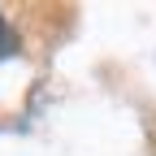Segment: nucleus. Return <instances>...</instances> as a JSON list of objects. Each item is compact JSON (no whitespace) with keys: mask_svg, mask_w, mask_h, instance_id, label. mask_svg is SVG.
<instances>
[{"mask_svg":"<svg viewBox=\"0 0 156 156\" xmlns=\"http://www.w3.org/2000/svg\"><path fill=\"white\" fill-rule=\"evenodd\" d=\"M13 48V35H9V26H5V17H0V52H9Z\"/></svg>","mask_w":156,"mask_h":156,"instance_id":"f257e3e1","label":"nucleus"}]
</instances>
